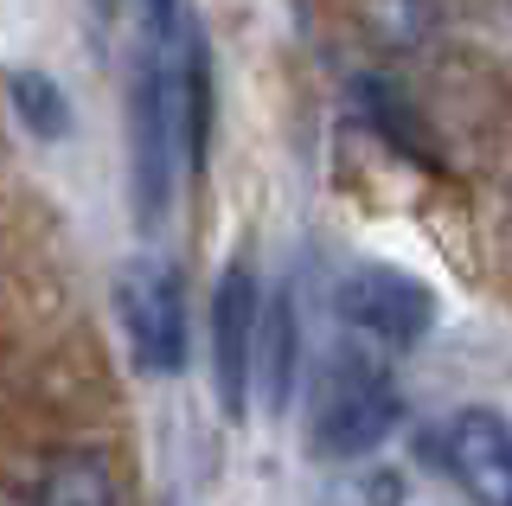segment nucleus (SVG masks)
<instances>
[{
    "label": "nucleus",
    "instance_id": "1",
    "mask_svg": "<svg viewBox=\"0 0 512 506\" xmlns=\"http://www.w3.org/2000/svg\"><path fill=\"white\" fill-rule=\"evenodd\" d=\"M116 321L148 378H180L192 353V308H186V270L160 250H141L116 270Z\"/></svg>",
    "mask_w": 512,
    "mask_h": 506
},
{
    "label": "nucleus",
    "instance_id": "2",
    "mask_svg": "<svg viewBox=\"0 0 512 506\" xmlns=\"http://www.w3.org/2000/svg\"><path fill=\"white\" fill-rule=\"evenodd\" d=\"M404 417V398H397V378L384 372L378 353H340L320 366L314 385V449L333 455V462H352V455H372L384 436Z\"/></svg>",
    "mask_w": 512,
    "mask_h": 506
},
{
    "label": "nucleus",
    "instance_id": "3",
    "mask_svg": "<svg viewBox=\"0 0 512 506\" xmlns=\"http://www.w3.org/2000/svg\"><path fill=\"white\" fill-rule=\"evenodd\" d=\"M333 308L365 346H384V353H410L436 327V289L397 263H352L333 289Z\"/></svg>",
    "mask_w": 512,
    "mask_h": 506
},
{
    "label": "nucleus",
    "instance_id": "4",
    "mask_svg": "<svg viewBox=\"0 0 512 506\" xmlns=\"http://www.w3.org/2000/svg\"><path fill=\"white\" fill-rule=\"evenodd\" d=\"M263 289L244 257L224 263L212 282V391L218 410L231 423H244L250 410V385H256V340H263Z\"/></svg>",
    "mask_w": 512,
    "mask_h": 506
},
{
    "label": "nucleus",
    "instance_id": "5",
    "mask_svg": "<svg viewBox=\"0 0 512 506\" xmlns=\"http://www.w3.org/2000/svg\"><path fill=\"white\" fill-rule=\"evenodd\" d=\"M442 462L474 506H512V423L500 410H455L442 423Z\"/></svg>",
    "mask_w": 512,
    "mask_h": 506
},
{
    "label": "nucleus",
    "instance_id": "6",
    "mask_svg": "<svg viewBox=\"0 0 512 506\" xmlns=\"http://www.w3.org/2000/svg\"><path fill=\"white\" fill-rule=\"evenodd\" d=\"M26 506H122V481L96 449H71L39 468V481L20 487Z\"/></svg>",
    "mask_w": 512,
    "mask_h": 506
},
{
    "label": "nucleus",
    "instance_id": "7",
    "mask_svg": "<svg viewBox=\"0 0 512 506\" xmlns=\"http://www.w3.org/2000/svg\"><path fill=\"white\" fill-rule=\"evenodd\" d=\"M7 103H13V122H20L32 141H71L77 135V109H71V97H64V84L52 71L13 65L7 71Z\"/></svg>",
    "mask_w": 512,
    "mask_h": 506
},
{
    "label": "nucleus",
    "instance_id": "8",
    "mask_svg": "<svg viewBox=\"0 0 512 506\" xmlns=\"http://www.w3.org/2000/svg\"><path fill=\"white\" fill-rule=\"evenodd\" d=\"M295 372H301V353H295V302H288V295H269L263 340H256V391H263V410H288V398H295Z\"/></svg>",
    "mask_w": 512,
    "mask_h": 506
},
{
    "label": "nucleus",
    "instance_id": "9",
    "mask_svg": "<svg viewBox=\"0 0 512 506\" xmlns=\"http://www.w3.org/2000/svg\"><path fill=\"white\" fill-rule=\"evenodd\" d=\"M7 506H26V494H13V500H7Z\"/></svg>",
    "mask_w": 512,
    "mask_h": 506
}]
</instances>
